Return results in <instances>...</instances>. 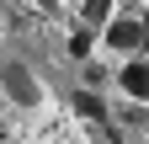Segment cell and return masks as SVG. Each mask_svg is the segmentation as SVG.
I'll return each mask as SVG.
<instances>
[{"instance_id": "obj_2", "label": "cell", "mask_w": 149, "mask_h": 144, "mask_svg": "<svg viewBox=\"0 0 149 144\" xmlns=\"http://www.w3.org/2000/svg\"><path fill=\"white\" fill-rule=\"evenodd\" d=\"M101 38L117 48V53H139V48H149V22H128V16H117V22L101 27Z\"/></svg>"}, {"instance_id": "obj_3", "label": "cell", "mask_w": 149, "mask_h": 144, "mask_svg": "<svg viewBox=\"0 0 149 144\" xmlns=\"http://www.w3.org/2000/svg\"><path fill=\"white\" fill-rule=\"evenodd\" d=\"M117 85L133 101H149V59H128L123 69H117Z\"/></svg>"}, {"instance_id": "obj_6", "label": "cell", "mask_w": 149, "mask_h": 144, "mask_svg": "<svg viewBox=\"0 0 149 144\" xmlns=\"http://www.w3.org/2000/svg\"><path fill=\"white\" fill-rule=\"evenodd\" d=\"M91 43H96V32H91V27H80V32L69 38V53H74V59H85V53H91Z\"/></svg>"}, {"instance_id": "obj_1", "label": "cell", "mask_w": 149, "mask_h": 144, "mask_svg": "<svg viewBox=\"0 0 149 144\" xmlns=\"http://www.w3.org/2000/svg\"><path fill=\"white\" fill-rule=\"evenodd\" d=\"M0 91H6V101H16V107H37V101H43V91H37L32 69L22 59H11L6 69H0Z\"/></svg>"}, {"instance_id": "obj_5", "label": "cell", "mask_w": 149, "mask_h": 144, "mask_svg": "<svg viewBox=\"0 0 149 144\" xmlns=\"http://www.w3.org/2000/svg\"><path fill=\"white\" fill-rule=\"evenodd\" d=\"M74 112L91 117V123H107V107H101V96H96V91H74Z\"/></svg>"}, {"instance_id": "obj_4", "label": "cell", "mask_w": 149, "mask_h": 144, "mask_svg": "<svg viewBox=\"0 0 149 144\" xmlns=\"http://www.w3.org/2000/svg\"><path fill=\"white\" fill-rule=\"evenodd\" d=\"M80 22H85L91 32L107 27V22H112V0H85V6H80Z\"/></svg>"}]
</instances>
